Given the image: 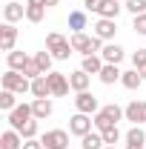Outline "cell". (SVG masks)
<instances>
[{
    "instance_id": "cell-14",
    "label": "cell",
    "mask_w": 146,
    "mask_h": 149,
    "mask_svg": "<svg viewBox=\"0 0 146 149\" xmlns=\"http://www.w3.org/2000/svg\"><path fill=\"white\" fill-rule=\"evenodd\" d=\"M89 83H92V74H86L83 69H77V72L69 74V86H72L74 92H89Z\"/></svg>"
},
{
    "instance_id": "cell-16",
    "label": "cell",
    "mask_w": 146,
    "mask_h": 149,
    "mask_svg": "<svg viewBox=\"0 0 146 149\" xmlns=\"http://www.w3.org/2000/svg\"><path fill=\"white\" fill-rule=\"evenodd\" d=\"M32 112H35L37 120H46V118L55 112V106H52V100H49V97H35V100H32Z\"/></svg>"
},
{
    "instance_id": "cell-28",
    "label": "cell",
    "mask_w": 146,
    "mask_h": 149,
    "mask_svg": "<svg viewBox=\"0 0 146 149\" xmlns=\"http://www.w3.org/2000/svg\"><path fill=\"white\" fill-rule=\"evenodd\" d=\"M15 106H17L15 92H9V89H0V109H3V112H12Z\"/></svg>"
},
{
    "instance_id": "cell-39",
    "label": "cell",
    "mask_w": 146,
    "mask_h": 149,
    "mask_svg": "<svg viewBox=\"0 0 146 149\" xmlns=\"http://www.w3.org/2000/svg\"><path fill=\"white\" fill-rule=\"evenodd\" d=\"M126 149H143V146H138V143H126Z\"/></svg>"
},
{
    "instance_id": "cell-2",
    "label": "cell",
    "mask_w": 146,
    "mask_h": 149,
    "mask_svg": "<svg viewBox=\"0 0 146 149\" xmlns=\"http://www.w3.org/2000/svg\"><path fill=\"white\" fill-rule=\"evenodd\" d=\"M46 49L52 52V57L55 60H69V55H72V43H69V37H63L60 32H49L46 35Z\"/></svg>"
},
{
    "instance_id": "cell-41",
    "label": "cell",
    "mask_w": 146,
    "mask_h": 149,
    "mask_svg": "<svg viewBox=\"0 0 146 149\" xmlns=\"http://www.w3.org/2000/svg\"><path fill=\"white\" fill-rule=\"evenodd\" d=\"M103 149H117V146H103Z\"/></svg>"
},
{
    "instance_id": "cell-31",
    "label": "cell",
    "mask_w": 146,
    "mask_h": 149,
    "mask_svg": "<svg viewBox=\"0 0 146 149\" xmlns=\"http://www.w3.org/2000/svg\"><path fill=\"white\" fill-rule=\"evenodd\" d=\"M23 74H26V77H29V80H35V77H40V66H37V60L35 57H29V63H26V66H23Z\"/></svg>"
},
{
    "instance_id": "cell-29",
    "label": "cell",
    "mask_w": 146,
    "mask_h": 149,
    "mask_svg": "<svg viewBox=\"0 0 146 149\" xmlns=\"http://www.w3.org/2000/svg\"><path fill=\"white\" fill-rule=\"evenodd\" d=\"M37 129H40L37 118H32L29 123H23V129H20V135H23V141H29V138H37Z\"/></svg>"
},
{
    "instance_id": "cell-17",
    "label": "cell",
    "mask_w": 146,
    "mask_h": 149,
    "mask_svg": "<svg viewBox=\"0 0 146 149\" xmlns=\"http://www.w3.org/2000/svg\"><path fill=\"white\" fill-rule=\"evenodd\" d=\"M120 74H123V72H120L115 63H103V69H100L97 77H100V83H103V86H112V83H117V80H120Z\"/></svg>"
},
{
    "instance_id": "cell-4",
    "label": "cell",
    "mask_w": 146,
    "mask_h": 149,
    "mask_svg": "<svg viewBox=\"0 0 146 149\" xmlns=\"http://www.w3.org/2000/svg\"><path fill=\"white\" fill-rule=\"evenodd\" d=\"M32 118H35V112H32V103H17L15 109L9 112V126L20 132V129H23V123H29Z\"/></svg>"
},
{
    "instance_id": "cell-10",
    "label": "cell",
    "mask_w": 146,
    "mask_h": 149,
    "mask_svg": "<svg viewBox=\"0 0 146 149\" xmlns=\"http://www.w3.org/2000/svg\"><path fill=\"white\" fill-rule=\"evenodd\" d=\"M15 43H17V26L15 23H3L0 26V49L9 55V52H15Z\"/></svg>"
},
{
    "instance_id": "cell-13",
    "label": "cell",
    "mask_w": 146,
    "mask_h": 149,
    "mask_svg": "<svg viewBox=\"0 0 146 149\" xmlns=\"http://www.w3.org/2000/svg\"><path fill=\"white\" fill-rule=\"evenodd\" d=\"M100 57H103L106 63H115V66H117V63L126 57V52H123V46H117V43H106V46L100 49Z\"/></svg>"
},
{
    "instance_id": "cell-35",
    "label": "cell",
    "mask_w": 146,
    "mask_h": 149,
    "mask_svg": "<svg viewBox=\"0 0 146 149\" xmlns=\"http://www.w3.org/2000/svg\"><path fill=\"white\" fill-rule=\"evenodd\" d=\"M146 66V49H138L132 55V69H143Z\"/></svg>"
},
{
    "instance_id": "cell-5",
    "label": "cell",
    "mask_w": 146,
    "mask_h": 149,
    "mask_svg": "<svg viewBox=\"0 0 146 149\" xmlns=\"http://www.w3.org/2000/svg\"><path fill=\"white\" fill-rule=\"evenodd\" d=\"M95 129V120H92V115H83V112H74L72 118H69V132L77 135V138H83V135H89Z\"/></svg>"
},
{
    "instance_id": "cell-30",
    "label": "cell",
    "mask_w": 146,
    "mask_h": 149,
    "mask_svg": "<svg viewBox=\"0 0 146 149\" xmlns=\"http://www.w3.org/2000/svg\"><path fill=\"white\" fill-rule=\"evenodd\" d=\"M100 135H103V143H106V146H117V141H120V129H117V126L100 132Z\"/></svg>"
},
{
    "instance_id": "cell-6",
    "label": "cell",
    "mask_w": 146,
    "mask_h": 149,
    "mask_svg": "<svg viewBox=\"0 0 146 149\" xmlns=\"http://www.w3.org/2000/svg\"><path fill=\"white\" fill-rule=\"evenodd\" d=\"M92 29H95V37H100L103 43H112V40H115V35H117V20L97 17V23H95Z\"/></svg>"
},
{
    "instance_id": "cell-3",
    "label": "cell",
    "mask_w": 146,
    "mask_h": 149,
    "mask_svg": "<svg viewBox=\"0 0 146 149\" xmlns=\"http://www.w3.org/2000/svg\"><path fill=\"white\" fill-rule=\"evenodd\" d=\"M69 135L72 132H66V129H49L40 135V141H43L46 149H69Z\"/></svg>"
},
{
    "instance_id": "cell-33",
    "label": "cell",
    "mask_w": 146,
    "mask_h": 149,
    "mask_svg": "<svg viewBox=\"0 0 146 149\" xmlns=\"http://www.w3.org/2000/svg\"><path fill=\"white\" fill-rule=\"evenodd\" d=\"M123 9L132 12V15H143V12H146V0H126Z\"/></svg>"
},
{
    "instance_id": "cell-22",
    "label": "cell",
    "mask_w": 146,
    "mask_h": 149,
    "mask_svg": "<svg viewBox=\"0 0 146 149\" xmlns=\"http://www.w3.org/2000/svg\"><path fill=\"white\" fill-rule=\"evenodd\" d=\"M6 63H9V69H15V72H23V66L29 63V55L15 49V52H9V55H6Z\"/></svg>"
},
{
    "instance_id": "cell-20",
    "label": "cell",
    "mask_w": 146,
    "mask_h": 149,
    "mask_svg": "<svg viewBox=\"0 0 146 149\" xmlns=\"http://www.w3.org/2000/svg\"><path fill=\"white\" fill-rule=\"evenodd\" d=\"M32 95L35 97H52V86H49V77L46 74H40L32 80Z\"/></svg>"
},
{
    "instance_id": "cell-32",
    "label": "cell",
    "mask_w": 146,
    "mask_h": 149,
    "mask_svg": "<svg viewBox=\"0 0 146 149\" xmlns=\"http://www.w3.org/2000/svg\"><path fill=\"white\" fill-rule=\"evenodd\" d=\"M100 112H106V115H109V118L115 120V123H117L120 118H126V115H123V109H120L117 103H106V106H100Z\"/></svg>"
},
{
    "instance_id": "cell-37",
    "label": "cell",
    "mask_w": 146,
    "mask_h": 149,
    "mask_svg": "<svg viewBox=\"0 0 146 149\" xmlns=\"http://www.w3.org/2000/svg\"><path fill=\"white\" fill-rule=\"evenodd\" d=\"M83 6H86V12H95V15H100V6H103V0H86Z\"/></svg>"
},
{
    "instance_id": "cell-21",
    "label": "cell",
    "mask_w": 146,
    "mask_h": 149,
    "mask_svg": "<svg viewBox=\"0 0 146 149\" xmlns=\"http://www.w3.org/2000/svg\"><path fill=\"white\" fill-rule=\"evenodd\" d=\"M103 146H106V143H103V135L97 129H92L89 135L80 138V149H103Z\"/></svg>"
},
{
    "instance_id": "cell-7",
    "label": "cell",
    "mask_w": 146,
    "mask_h": 149,
    "mask_svg": "<svg viewBox=\"0 0 146 149\" xmlns=\"http://www.w3.org/2000/svg\"><path fill=\"white\" fill-rule=\"evenodd\" d=\"M74 109L83 112V115H97L100 112V103H97V97L92 92H77V97H74Z\"/></svg>"
},
{
    "instance_id": "cell-11",
    "label": "cell",
    "mask_w": 146,
    "mask_h": 149,
    "mask_svg": "<svg viewBox=\"0 0 146 149\" xmlns=\"http://www.w3.org/2000/svg\"><path fill=\"white\" fill-rule=\"evenodd\" d=\"M23 17H26V6H20L17 0H9L3 6V23H17Z\"/></svg>"
},
{
    "instance_id": "cell-24",
    "label": "cell",
    "mask_w": 146,
    "mask_h": 149,
    "mask_svg": "<svg viewBox=\"0 0 146 149\" xmlns=\"http://www.w3.org/2000/svg\"><path fill=\"white\" fill-rule=\"evenodd\" d=\"M35 60H37V66H40V72H43V74L55 72V69H52L55 57H52V52H49V49H46V52H37V55H35Z\"/></svg>"
},
{
    "instance_id": "cell-15",
    "label": "cell",
    "mask_w": 146,
    "mask_h": 149,
    "mask_svg": "<svg viewBox=\"0 0 146 149\" xmlns=\"http://www.w3.org/2000/svg\"><path fill=\"white\" fill-rule=\"evenodd\" d=\"M46 17V6L40 0H26V20L29 23H40Z\"/></svg>"
},
{
    "instance_id": "cell-18",
    "label": "cell",
    "mask_w": 146,
    "mask_h": 149,
    "mask_svg": "<svg viewBox=\"0 0 146 149\" xmlns=\"http://www.w3.org/2000/svg\"><path fill=\"white\" fill-rule=\"evenodd\" d=\"M120 83H123V89L135 92V89H140V86H143V77H140V72H138V69H129V72L120 74Z\"/></svg>"
},
{
    "instance_id": "cell-25",
    "label": "cell",
    "mask_w": 146,
    "mask_h": 149,
    "mask_svg": "<svg viewBox=\"0 0 146 149\" xmlns=\"http://www.w3.org/2000/svg\"><path fill=\"white\" fill-rule=\"evenodd\" d=\"M92 120H95V129H97V132H106V129H112V126H117V123L112 120L106 112H97V115H92Z\"/></svg>"
},
{
    "instance_id": "cell-8",
    "label": "cell",
    "mask_w": 146,
    "mask_h": 149,
    "mask_svg": "<svg viewBox=\"0 0 146 149\" xmlns=\"http://www.w3.org/2000/svg\"><path fill=\"white\" fill-rule=\"evenodd\" d=\"M126 120H132V126H143L146 123V100H132L129 106H123Z\"/></svg>"
},
{
    "instance_id": "cell-23",
    "label": "cell",
    "mask_w": 146,
    "mask_h": 149,
    "mask_svg": "<svg viewBox=\"0 0 146 149\" xmlns=\"http://www.w3.org/2000/svg\"><path fill=\"white\" fill-rule=\"evenodd\" d=\"M123 12V6L117 3V0H103V6H100V15L97 17H109V20H117V15Z\"/></svg>"
},
{
    "instance_id": "cell-34",
    "label": "cell",
    "mask_w": 146,
    "mask_h": 149,
    "mask_svg": "<svg viewBox=\"0 0 146 149\" xmlns=\"http://www.w3.org/2000/svg\"><path fill=\"white\" fill-rule=\"evenodd\" d=\"M132 29H135V35H143V37H146V12H143V15H135Z\"/></svg>"
},
{
    "instance_id": "cell-36",
    "label": "cell",
    "mask_w": 146,
    "mask_h": 149,
    "mask_svg": "<svg viewBox=\"0 0 146 149\" xmlns=\"http://www.w3.org/2000/svg\"><path fill=\"white\" fill-rule=\"evenodd\" d=\"M23 149H46V146L40 138H29V141H23Z\"/></svg>"
},
{
    "instance_id": "cell-19",
    "label": "cell",
    "mask_w": 146,
    "mask_h": 149,
    "mask_svg": "<svg viewBox=\"0 0 146 149\" xmlns=\"http://www.w3.org/2000/svg\"><path fill=\"white\" fill-rule=\"evenodd\" d=\"M103 63H106V60H103L100 55H86V57H83V63H80V69H83L86 74H100Z\"/></svg>"
},
{
    "instance_id": "cell-9",
    "label": "cell",
    "mask_w": 146,
    "mask_h": 149,
    "mask_svg": "<svg viewBox=\"0 0 146 149\" xmlns=\"http://www.w3.org/2000/svg\"><path fill=\"white\" fill-rule=\"evenodd\" d=\"M46 77H49V86H52V97H66L69 95L72 86H69V77L63 72H49Z\"/></svg>"
},
{
    "instance_id": "cell-40",
    "label": "cell",
    "mask_w": 146,
    "mask_h": 149,
    "mask_svg": "<svg viewBox=\"0 0 146 149\" xmlns=\"http://www.w3.org/2000/svg\"><path fill=\"white\" fill-rule=\"evenodd\" d=\"M138 72H140V77H143V80H146V66H143V69H138Z\"/></svg>"
},
{
    "instance_id": "cell-1",
    "label": "cell",
    "mask_w": 146,
    "mask_h": 149,
    "mask_svg": "<svg viewBox=\"0 0 146 149\" xmlns=\"http://www.w3.org/2000/svg\"><path fill=\"white\" fill-rule=\"evenodd\" d=\"M0 86H3V89H9V92H15V95L32 92V80H29L23 72H15V69H6V74L0 77Z\"/></svg>"
},
{
    "instance_id": "cell-38",
    "label": "cell",
    "mask_w": 146,
    "mask_h": 149,
    "mask_svg": "<svg viewBox=\"0 0 146 149\" xmlns=\"http://www.w3.org/2000/svg\"><path fill=\"white\" fill-rule=\"evenodd\" d=\"M40 3H43L46 9H52V6H57V3H60V0H40Z\"/></svg>"
},
{
    "instance_id": "cell-27",
    "label": "cell",
    "mask_w": 146,
    "mask_h": 149,
    "mask_svg": "<svg viewBox=\"0 0 146 149\" xmlns=\"http://www.w3.org/2000/svg\"><path fill=\"white\" fill-rule=\"evenodd\" d=\"M126 143H138V146H146V132L140 126H132L126 132Z\"/></svg>"
},
{
    "instance_id": "cell-26",
    "label": "cell",
    "mask_w": 146,
    "mask_h": 149,
    "mask_svg": "<svg viewBox=\"0 0 146 149\" xmlns=\"http://www.w3.org/2000/svg\"><path fill=\"white\" fill-rule=\"evenodd\" d=\"M69 29H72V35L74 32H83L86 29V12H72L69 15Z\"/></svg>"
},
{
    "instance_id": "cell-12",
    "label": "cell",
    "mask_w": 146,
    "mask_h": 149,
    "mask_svg": "<svg viewBox=\"0 0 146 149\" xmlns=\"http://www.w3.org/2000/svg\"><path fill=\"white\" fill-rule=\"evenodd\" d=\"M0 149H23V135L9 126V129L0 135Z\"/></svg>"
}]
</instances>
